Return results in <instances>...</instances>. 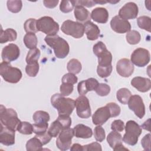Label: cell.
<instances>
[{
  "instance_id": "cell-1",
  "label": "cell",
  "mask_w": 151,
  "mask_h": 151,
  "mask_svg": "<svg viewBox=\"0 0 151 151\" xmlns=\"http://www.w3.org/2000/svg\"><path fill=\"white\" fill-rule=\"evenodd\" d=\"M44 41L54 50L55 55L58 58H64L69 53L70 47L68 42L58 35H47Z\"/></svg>"
},
{
  "instance_id": "cell-2",
  "label": "cell",
  "mask_w": 151,
  "mask_h": 151,
  "mask_svg": "<svg viewBox=\"0 0 151 151\" xmlns=\"http://www.w3.org/2000/svg\"><path fill=\"white\" fill-rule=\"evenodd\" d=\"M52 106L57 110L59 114L70 115L75 108V100L66 98L59 93L54 94L51 98Z\"/></svg>"
},
{
  "instance_id": "cell-3",
  "label": "cell",
  "mask_w": 151,
  "mask_h": 151,
  "mask_svg": "<svg viewBox=\"0 0 151 151\" xmlns=\"http://www.w3.org/2000/svg\"><path fill=\"white\" fill-rule=\"evenodd\" d=\"M0 120L1 124L15 131L17 130L21 123L16 111L11 108H6L2 104L0 107Z\"/></svg>"
},
{
  "instance_id": "cell-4",
  "label": "cell",
  "mask_w": 151,
  "mask_h": 151,
  "mask_svg": "<svg viewBox=\"0 0 151 151\" xmlns=\"http://www.w3.org/2000/svg\"><path fill=\"white\" fill-rule=\"evenodd\" d=\"M124 129L126 133L122 137V140L129 145H135L142 132L141 126L134 120H129L127 122Z\"/></svg>"
},
{
  "instance_id": "cell-5",
  "label": "cell",
  "mask_w": 151,
  "mask_h": 151,
  "mask_svg": "<svg viewBox=\"0 0 151 151\" xmlns=\"http://www.w3.org/2000/svg\"><path fill=\"white\" fill-rule=\"evenodd\" d=\"M0 74L3 79L9 83H17L22 78L20 69L12 67L10 63L2 61L0 64Z\"/></svg>"
},
{
  "instance_id": "cell-6",
  "label": "cell",
  "mask_w": 151,
  "mask_h": 151,
  "mask_svg": "<svg viewBox=\"0 0 151 151\" xmlns=\"http://www.w3.org/2000/svg\"><path fill=\"white\" fill-rule=\"evenodd\" d=\"M37 28L38 31L42 32L47 35H54L59 30V24L52 18L44 16L37 20Z\"/></svg>"
},
{
  "instance_id": "cell-7",
  "label": "cell",
  "mask_w": 151,
  "mask_h": 151,
  "mask_svg": "<svg viewBox=\"0 0 151 151\" xmlns=\"http://www.w3.org/2000/svg\"><path fill=\"white\" fill-rule=\"evenodd\" d=\"M61 29L65 34L77 39L81 38L84 34V25L83 24L69 19L64 21Z\"/></svg>"
},
{
  "instance_id": "cell-8",
  "label": "cell",
  "mask_w": 151,
  "mask_h": 151,
  "mask_svg": "<svg viewBox=\"0 0 151 151\" xmlns=\"http://www.w3.org/2000/svg\"><path fill=\"white\" fill-rule=\"evenodd\" d=\"M77 116L81 119H88L91 114L89 100L87 97L81 95L75 100Z\"/></svg>"
},
{
  "instance_id": "cell-9",
  "label": "cell",
  "mask_w": 151,
  "mask_h": 151,
  "mask_svg": "<svg viewBox=\"0 0 151 151\" xmlns=\"http://www.w3.org/2000/svg\"><path fill=\"white\" fill-rule=\"evenodd\" d=\"M150 60L149 51L143 48H138L131 55V62L139 67L146 66Z\"/></svg>"
},
{
  "instance_id": "cell-10",
  "label": "cell",
  "mask_w": 151,
  "mask_h": 151,
  "mask_svg": "<svg viewBox=\"0 0 151 151\" xmlns=\"http://www.w3.org/2000/svg\"><path fill=\"white\" fill-rule=\"evenodd\" d=\"M74 136L73 129L70 127L62 130L56 140V145L57 147L61 150H67L69 149Z\"/></svg>"
},
{
  "instance_id": "cell-11",
  "label": "cell",
  "mask_w": 151,
  "mask_h": 151,
  "mask_svg": "<svg viewBox=\"0 0 151 151\" xmlns=\"http://www.w3.org/2000/svg\"><path fill=\"white\" fill-rule=\"evenodd\" d=\"M128 107L132 110L135 115L139 119H142L145 114V106L142 98L137 94L130 97L128 101Z\"/></svg>"
},
{
  "instance_id": "cell-12",
  "label": "cell",
  "mask_w": 151,
  "mask_h": 151,
  "mask_svg": "<svg viewBox=\"0 0 151 151\" xmlns=\"http://www.w3.org/2000/svg\"><path fill=\"white\" fill-rule=\"evenodd\" d=\"M20 55V50L18 45L11 43L5 47L2 50L1 57L3 61L10 63L16 60Z\"/></svg>"
},
{
  "instance_id": "cell-13",
  "label": "cell",
  "mask_w": 151,
  "mask_h": 151,
  "mask_svg": "<svg viewBox=\"0 0 151 151\" xmlns=\"http://www.w3.org/2000/svg\"><path fill=\"white\" fill-rule=\"evenodd\" d=\"M139 12L137 5L133 2L126 3L119 11V16L124 19H133L137 17Z\"/></svg>"
},
{
  "instance_id": "cell-14",
  "label": "cell",
  "mask_w": 151,
  "mask_h": 151,
  "mask_svg": "<svg viewBox=\"0 0 151 151\" xmlns=\"http://www.w3.org/2000/svg\"><path fill=\"white\" fill-rule=\"evenodd\" d=\"M110 26L112 30L119 34L128 32L131 29L130 22L127 20L121 18L119 15H116L112 18Z\"/></svg>"
},
{
  "instance_id": "cell-15",
  "label": "cell",
  "mask_w": 151,
  "mask_h": 151,
  "mask_svg": "<svg viewBox=\"0 0 151 151\" xmlns=\"http://www.w3.org/2000/svg\"><path fill=\"white\" fill-rule=\"evenodd\" d=\"M134 69L133 64L128 58H122L116 64V71L123 77H130L133 73Z\"/></svg>"
},
{
  "instance_id": "cell-16",
  "label": "cell",
  "mask_w": 151,
  "mask_h": 151,
  "mask_svg": "<svg viewBox=\"0 0 151 151\" xmlns=\"http://www.w3.org/2000/svg\"><path fill=\"white\" fill-rule=\"evenodd\" d=\"M111 114L109 108L106 106L99 108L92 116V122L95 125H103L110 118Z\"/></svg>"
},
{
  "instance_id": "cell-17",
  "label": "cell",
  "mask_w": 151,
  "mask_h": 151,
  "mask_svg": "<svg viewBox=\"0 0 151 151\" xmlns=\"http://www.w3.org/2000/svg\"><path fill=\"white\" fill-rule=\"evenodd\" d=\"M107 142L109 146L115 151L129 150L123 145L122 136L117 132H111L107 137Z\"/></svg>"
},
{
  "instance_id": "cell-18",
  "label": "cell",
  "mask_w": 151,
  "mask_h": 151,
  "mask_svg": "<svg viewBox=\"0 0 151 151\" xmlns=\"http://www.w3.org/2000/svg\"><path fill=\"white\" fill-rule=\"evenodd\" d=\"M15 131L1 124L0 143L5 146H11L15 143Z\"/></svg>"
},
{
  "instance_id": "cell-19",
  "label": "cell",
  "mask_w": 151,
  "mask_h": 151,
  "mask_svg": "<svg viewBox=\"0 0 151 151\" xmlns=\"http://www.w3.org/2000/svg\"><path fill=\"white\" fill-rule=\"evenodd\" d=\"M131 85L139 91L145 93L151 88V81L149 78L142 77H135L131 80Z\"/></svg>"
},
{
  "instance_id": "cell-20",
  "label": "cell",
  "mask_w": 151,
  "mask_h": 151,
  "mask_svg": "<svg viewBox=\"0 0 151 151\" xmlns=\"http://www.w3.org/2000/svg\"><path fill=\"white\" fill-rule=\"evenodd\" d=\"M109 12L105 8L97 7L93 9L91 13V18L100 24H105L109 19Z\"/></svg>"
},
{
  "instance_id": "cell-21",
  "label": "cell",
  "mask_w": 151,
  "mask_h": 151,
  "mask_svg": "<svg viewBox=\"0 0 151 151\" xmlns=\"http://www.w3.org/2000/svg\"><path fill=\"white\" fill-rule=\"evenodd\" d=\"M84 32L86 34L88 40L94 41L97 40L100 34V30L98 26L91 21H88L84 23Z\"/></svg>"
},
{
  "instance_id": "cell-22",
  "label": "cell",
  "mask_w": 151,
  "mask_h": 151,
  "mask_svg": "<svg viewBox=\"0 0 151 151\" xmlns=\"http://www.w3.org/2000/svg\"><path fill=\"white\" fill-rule=\"evenodd\" d=\"M74 14L76 19L80 23L90 21L91 14L84 6L76 5L74 9Z\"/></svg>"
},
{
  "instance_id": "cell-23",
  "label": "cell",
  "mask_w": 151,
  "mask_h": 151,
  "mask_svg": "<svg viewBox=\"0 0 151 151\" xmlns=\"http://www.w3.org/2000/svg\"><path fill=\"white\" fill-rule=\"evenodd\" d=\"M73 130L74 136L77 138L88 139L93 135L92 129L83 124H78L75 126Z\"/></svg>"
},
{
  "instance_id": "cell-24",
  "label": "cell",
  "mask_w": 151,
  "mask_h": 151,
  "mask_svg": "<svg viewBox=\"0 0 151 151\" xmlns=\"http://www.w3.org/2000/svg\"><path fill=\"white\" fill-rule=\"evenodd\" d=\"M96 56L98 58V65L101 67H107L111 65L112 54L107 48Z\"/></svg>"
},
{
  "instance_id": "cell-25",
  "label": "cell",
  "mask_w": 151,
  "mask_h": 151,
  "mask_svg": "<svg viewBox=\"0 0 151 151\" xmlns=\"http://www.w3.org/2000/svg\"><path fill=\"white\" fill-rule=\"evenodd\" d=\"M0 35V42L5 43L8 41H14L17 38V33L15 30L12 28H7L5 31L1 28Z\"/></svg>"
},
{
  "instance_id": "cell-26",
  "label": "cell",
  "mask_w": 151,
  "mask_h": 151,
  "mask_svg": "<svg viewBox=\"0 0 151 151\" xmlns=\"http://www.w3.org/2000/svg\"><path fill=\"white\" fill-rule=\"evenodd\" d=\"M131 96L132 93L127 88H122L116 93V97L117 100L123 104H127Z\"/></svg>"
},
{
  "instance_id": "cell-27",
  "label": "cell",
  "mask_w": 151,
  "mask_h": 151,
  "mask_svg": "<svg viewBox=\"0 0 151 151\" xmlns=\"http://www.w3.org/2000/svg\"><path fill=\"white\" fill-rule=\"evenodd\" d=\"M42 143L38 138L34 136L28 140L26 143V149L27 151H37L42 150Z\"/></svg>"
},
{
  "instance_id": "cell-28",
  "label": "cell",
  "mask_w": 151,
  "mask_h": 151,
  "mask_svg": "<svg viewBox=\"0 0 151 151\" xmlns=\"http://www.w3.org/2000/svg\"><path fill=\"white\" fill-rule=\"evenodd\" d=\"M24 42L27 48L30 50L37 47L38 40L34 33H27L24 37Z\"/></svg>"
},
{
  "instance_id": "cell-29",
  "label": "cell",
  "mask_w": 151,
  "mask_h": 151,
  "mask_svg": "<svg viewBox=\"0 0 151 151\" xmlns=\"http://www.w3.org/2000/svg\"><path fill=\"white\" fill-rule=\"evenodd\" d=\"M50 117L49 114L42 110H38L35 111L32 116V119L35 123H48Z\"/></svg>"
},
{
  "instance_id": "cell-30",
  "label": "cell",
  "mask_w": 151,
  "mask_h": 151,
  "mask_svg": "<svg viewBox=\"0 0 151 151\" xmlns=\"http://www.w3.org/2000/svg\"><path fill=\"white\" fill-rule=\"evenodd\" d=\"M67 69L69 73L77 74L81 71L82 65L81 63L77 59L72 58L68 62L67 64Z\"/></svg>"
},
{
  "instance_id": "cell-31",
  "label": "cell",
  "mask_w": 151,
  "mask_h": 151,
  "mask_svg": "<svg viewBox=\"0 0 151 151\" xmlns=\"http://www.w3.org/2000/svg\"><path fill=\"white\" fill-rule=\"evenodd\" d=\"M41 55L40 50L37 48H35L30 50L26 57V63L27 64H31L35 62L38 61Z\"/></svg>"
},
{
  "instance_id": "cell-32",
  "label": "cell",
  "mask_w": 151,
  "mask_h": 151,
  "mask_svg": "<svg viewBox=\"0 0 151 151\" xmlns=\"http://www.w3.org/2000/svg\"><path fill=\"white\" fill-rule=\"evenodd\" d=\"M126 41L129 44L135 45L138 44L141 40V35L140 33L136 31L132 30L129 31L126 35Z\"/></svg>"
},
{
  "instance_id": "cell-33",
  "label": "cell",
  "mask_w": 151,
  "mask_h": 151,
  "mask_svg": "<svg viewBox=\"0 0 151 151\" xmlns=\"http://www.w3.org/2000/svg\"><path fill=\"white\" fill-rule=\"evenodd\" d=\"M137 23L139 27L148 32H150L151 18L147 16H141L137 19Z\"/></svg>"
},
{
  "instance_id": "cell-34",
  "label": "cell",
  "mask_w": 151,
  "mask_h": 151,
  "mask_svg": "<svg viewBox=\"0 0 151 151\" xmlns=\"http://www.w3.org/2000/svg\"><path fill=\"white\" fill-rule=\"evenodd\" d=\"M8 9L12 13L19 12L22 7V2L20 0H9L6 2Z\"/></svg>"
},
{
  "instance_id": "cell-35",
  "label": "cell",
  "mask_w": 151,
  "mask_h": 151,
  "mask_svg": "<svg viewBox=\"0 0 151 151\" xmlns=\"http://www.w3.org/2000/svg\"><path fill=\"white\" fill-rule=\"evenodd\" d=\"M37 22L35 18H29L27 19L24 25V28L27 33H36L38 32L37 28Z\"/></svg>"
},
{
  "instance_id": "cell-36",
  "label": "cell",
  "mask_w": 151,
  "mask_h": 151,
  "mask_svg": "<svg viewBox=\"0 0 151 151\" xmlns=\"http://www.w3.org/2000/svg\"><path fill=\"white\" fill-rule=\"evenodd\" d=\"M17 131L23 134H31L33 133V126L28 122H21Z\"/></svg>"
},
{
  "instance_id": "cell-37",
  "label": "cell",
  "mask_w": 151,
  "mask_h": 151,
  "mask_svg": "<svg viewBox=\"0 0 151 151\" xmlns=\"http://www.w3.org/2000/svg\"><path fill=\"white\" fill-rule=\"evenodd\" d=\"M56 120L61 126L63 130L70 128L71 125V119L69 115L59 114Z\"/></svg>"
},
{
  "instance_id": "cell-38",
  "label": "cell",
  "mask_w": 151,
  "mask_h": 151,
  "mask_svg": "<svg viewBox=\"0 0 151 151\" xmlns=\"http://www.w3.org/2000/svg\"><path fill=\"white\" fill-rule=\"evenodd\" d=\"M39 64L38 61L31 64H27L25 67V72L27 74L31 77H35L39 71Z\"/></svg>"
},
{
  "instance_id": "cell-39",
  "label": "cell",
  "mask_w": 151,
  "mask_h": 151,
  "mask_svg": "<svg viewBox=\"0 0 151 151\" xmlns=\"http://www.w3.org/2000/svg\"><path fill=\"white\" fill-rule=\"evenodd\" d=\"M62 130L63 128L58 123V122L57 120H55L51 123L50 127L48 130V132L51 136L52 137H56Z\"/></svg>"
},
{
  "instance_id": "cell-40",
  "label": "cell",
  "mask_w": 151,
  "mask_h": 151,
  "mask_svg": "<svg viewBox=\"0 0 151 151\" xmlns=\"http://www.w3.org/2000/svg\"><path fill=\"white\" fill-rule=\"evenodd\" d=\"M75 6L74 1H61L60 5V9L63 13L70 12Z\"/></svg>"
},
{
  "instance_id": "cell-41",
  "label": "cell",
  "mask_w": 151,
  "mask_h": 151,
  "mask_svg": "<svg viewBox=\"0 0 151 151\" xmlns=\"http://www.w3.org/2000/svg\"><path fill=\"white\" fill-rule=\"evenodd\" d=\"M94 136L96 141L101 142H103L106 137V133L104 129L100 126L97 125L94 130Z\"/></svg>"
},
{
  "instance_id": "cell-42",
  "label": "cell",
  "mask_w": 151,
  "mask_h": 151,
  "mask_svg": "<svg viewBox=\"0 0 151 151\" xmlns=\"http://www.w3.org/2000/svg\"><path fill=\"white\" fill-rule=\"evenodd\" d=\"M112 65L107 67H101L98 65L97 68V74L101 78H106L109 77L112 71Z\"/></svg>"
},
{
  "instance_id": "cell-43",
  "label": "cell",
  "mask_w": 151,
  "mask_h": 151,
  "mask_svg": "<svg viewBox=\"0 0 151 151\" xmlns=\"http://www.w3.org/2000/svg\"><path fill=\"white\" fill-rule=\"evenodd\" d=\"M95 91L100 96H106L110 92V87L107 84L100 83Z\"/></svg>"
},
{
  "instance_id": "cell-44",
  "label": "cell",
  "mask_w": 151,
  "mask_h": 151,
  "mask_svg": "<svg viewBox=\"0 0 151 151\" xmlns=\"http://www.w3.org/2000/svg\"><path fill=\"white\" fill-rule=\"evenodd\" d=\"M84 85L87 91H90L96 90L99 85L98 81L94 78H89L86 80H84Z\"/></svg>"
},
{
  "instance_id": "cell-45",
  "label": "cell",
  "mask_w": 151,
  "mask_h": 151,
  "mask_svg": "<svg viewBox=\"0 0 151 151\" xmlns=\"http://www.w3.org/2000/svg\"><path fill=\"white\" fill-rule=\"evenodd\" d=\"M74 90V86L73 84H69V83H62V84L60 86V94L64 96H69Z\"/></svg>"
},
{
  "instance_id": "cell-46",
  "label": "cell",
  "mask_w": 151,
  "mask_h": 151,
  "mask_svg": "<svg viewBox=\"0 0 151 151\" xmlns=\"http://www.w3.org/2000/svg\"><path fill=\"white\" fill-rule=\"evenodd\" d=\"M106 106L109 108L110 110L111 117H115L120 114L121 111L120 107L116 103H109L106 104Z\"/></svg>"
},
{
  "instance_id": "cell-47",
  "label": "cell",
  "mask_w": 151,
  "mask_h": 151,
  "mask_svg": "<svg viewBox=\"0 0 151 151\" xmlns=\"http://www.w3.org/2000/svg\"><path fill=\"white\" fill-rule=\"evenodd\" d=\"M33 126V133L36 134H41L47 132L48 123H34Z\"/></svg>"
},
{
  "instance_id": "cell-48",
  "label": "cell",
  "mask_w": 151,
  "mask_h": 151,
  "mask_svg": "<svg viewBox=\"0 0 151 151\" xmlns=\"http://www.w3.org/2000/svg\"><path fill=\"white\" fill-rule=\"evenodd\" d=\"M61 81H62V83H69L71 84H74L77 82L78 78L75 74L71 73H68L63 76V77H62Z\"/></svg>"
},
{
  "instance_id": "cell-49",
  "label": "cell",
  "mask_w": 151,
  "mask_h": 151,
  "mask_svg": "<svg viewBox=\"0 0 151 151\" xmlns=\"http://www.w3.org/2000/svg\"><path fill=\"white\" fill-rule=\"evenodd\" d=\"M111 129L113 131L121 132L124 129V122L121 120H115L111 124Z\"/></svg>"
},
{
  "instance_id": "cell-50",
  "label": "cell",
  "mask_w": 151,
  "mask_h": 151,
  "mask_svg": "<svg viewBox=\"0 0 151 151\" xmlns=\"http://www.w3.org/2000/svg\"><path fill=\"white\" fill-rule=\"evenodd\" d=\"M83 151H92V150H102L101 146L98 142H93L91 143L83 146Z\"/></svg>"
},
{
  "instance_id": "cell-51",
  "label": "cell",
  "mask_w": 151,
  "mask_h": 151,
  "mask_svg": "<svg viewBox=\"0 0 151 151\" xmlns=\"http://www.w3.org/2000/svg\"><path fill=\"white\" fill-rule=\"evenodd\" d=\"M150 133L146 134L141 140V145L145 150H150Z\"/></svg>"
},
{
  "instance_id": "cell-52",
  "label": "cell",
  "mask_w": 151,
  "mask_h": 151,
  "mask_svg": "<svg viewBox=\"0 0 151 151\" xmlns=\"http://www.w3.org/2000/svg\"><path fill=\"white\" fill-rule=\"evenodd\" d=\"M35 136L40 139L43 145L48 143L52 138L51 136L49 134L48 131L41 134H36Z\"/></svg>"
},
{
  "instance_id": "cell-53",
  "label": "cell",
  "mask_w": 151,
  "mask_h": 151,
  "mask_svg": "<svg viewBox=\"0 0 151 151\" xmlns=\"http://www.w3.org/2000/svg\"><path fill=\"white\" fill-rule=\"evenodd\" d=\"M75 6L80 5L82 6H87L88 8H91L94 5H96V3L94 1H74Z\"/></svg>"
},
{
  "instance_id": "cell-54",
  "label": "cell",
  "mask_w": 151,
  "mask_h": 151,
  "mask_svg": "<svg viewBox=\"0 0 151 151\" xmlns=\"http://www.w3.org/2000/svg\"><path fill=\"white\" fill-rule=\"evenodd\" d=\"M58 0H44L43 1V4L44 6L47 8H55L57 4H58Z\"/></svg>"
},
{
  "instance_id": "cell-55",
  "label": "cell",
  "mask_w": 151,
  "mask_h": 151,
  "mask_svg": "<svg viewBox=\"0 0 151 151\" xmlns=\"http://www.w3.org/2000/svg\"><path fill=\"white\" fill-rule=\"evenodd\" d=\"M70 149L71 151H83V146L78 143L73 144Z\"/></svg>"
},
{
  "instance_id": "cell-56",
  "label": "cell",
  "mask_w": 151,
  "mask_h": 151,
  "mask_svg": "<svg viewBox=\"0 0 151 151\" xmlns=\"http://www.w3.org/2000/svg\"><path fill=\"white\" fill-rule=\"evenodd\" d=\"M150 119H148L147 121H146L142 126L141 127L144 129L145 130H147L148 131H150Z\"/></svg>"
},
{
  "instance_id": "cell-57",
  "label": "cell",
  "mask_w": 151,
  "mask_h": 151,
  "mask_svg": "<svg viewBox=\"0 0 151 151\" xmlns=\"http://www.w3.org/2000/svg\"><path fill=\"white\" fill-rule=\"evenodd\" d=\"M94 1V2L96 3V4H106V3H107V1H97V0H96V1Z\"/></svg>"
}]
</instances>
